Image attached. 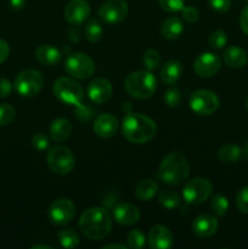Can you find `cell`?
<instances>
[{"label": "cell", "mask_w": 248, "mask_h": 249, "mask_svg": "<svg viewBox=\"0 0 248 249\" xmlns=\"http://www.w3.org/2000/svg\"><path fill=\"white\" fill-rule=\"evenodd\" d=\"M242 153H243V156H245V158H246V160H248V141H247V142L245 143V146H243Z\"/></svg>", "instance_id": "obj_49"}, {"label": "cell", "mask_w": 248, "mask_h": 249, "mask_svg": "<svg viewBox=\"0 0 248 249\" xmlns=\"http://www.w3.org/2000/svg\"><path fill=\"white\" fill-rule=\"evenodd\" d=\"M190 175V164L182 153L170 152L165 156L158 168L157 177L162 182L172 186L181 185Z\"/></svg>", "instance_id": "obj_3"}, {"label": "cell", "mask_w": 248, "mask_h": 249, "mask_svg": "<svg viewBox=\"0 0 248 249\" xmlns=\"http://www.w3.org/2000/svg\"><path fill=\"white\" fill-rule=\"evenodd\" d=\"M128 15V4L125 0H107L100 6L99 16L102 21L116 24L123 21Z\"/></svg>", "instance_id": "obj_12"}, {"label": "cell", "mask_w": 248, "mask_h": 249, "mask_svg": "<svg viewBox=\"0 0 248 249\" xmlns=\"http://www.w3.org/2000/svg\"><path fill=\"white\" fill-rule=\"evenodd\" d=\"M122 108H123V111L126 112V113H130V112H131V104H130V102H124L123 106H122Z\"/></svg>", "instance_id": "obj_47"}, {"label": "cell", "mask_w": 248, "mask_h": 249, "mask_svg": "<svg viewBox=\"0 0 248 249\" xmlns=\"http://www.w3.org/2000/svg\"><path fill=\"white\" fill-rule=\"evenodd\" d=\"M102 33H104V29H102V26L100 24V22L96 21V19H91L85 26L84 36L85 39L89 43H96V41H99L101 39Z\"/></svg>", "instance_id": "obj_29"}, {"label": "cell", "mask_w": 248, "mask_h": 249, "mask_svg": "<svg viewBox=\"0 0 248 249\" xmlns=\"http://www.w3.org/2000/svg\"><path fill=\"white\" fill-rule=\"evenodd\" d=\"M213 184L204 178H194L185 184L182 189V198L189 204L198 206L211 197Z\"/></svg>", "instance_id": "obj_7"}, {"label": "cell", "mask_w": 248, "mask_h": 249, "mask_svg": "<svg viewBox=\"0 0 248 249\" xmlns=\"http://www.w3.org/2000/svg\"><path fill=\"white\" fill-rule=\"evenodd\" d=\"M190 108L198 116H211L219 108V97L211 90H196L190 96Z\"/></svg>", "instance_id": "obj_9"}, {"label": "cell", "mask_w": 248, "mask_h": 249, "mask_svg": "<svg viewBox=\"0 0 248 249\" xmlns=\"http://www.w3.org/2000/svg\"><path fill=\"white\" fill-rule=\"evenodd\" d=\"M126 242H128V247L131 249H141L145 246L146 243V237L145 233L142 231H140L139 229L135 230H131L128 233V237H126Z\"/></svg>", "instance_id": "obj_32"}, {"label": "cell", "mask_w": 248, "mask_h": 249, "mask_svg": "<svg viewBox=\"0 0 248 249\" xmlns=\"http://www.w3.org/2000/svg\"><path fill=\"white\" fill-rule=\"evenodd\" d=\"M221 68V60L216 53H203L195 60L194 70L198 77L209 78L215 75Z\"/></svg>", "instance_id": "obj_13"}, {"label": "cell", "mask_w": 248, "mask_h": 249, "mask_svg": "<svg viewBox=\"0 0 248 249\" xmlns=\"http://www.w3.org/2000/svg\"><path fill=\"white\" fill-rule=\"evenodd\" d=\"M160 53L156 49H150L142 55V63L147 71H153L160 65Z\"/></svg>", "instance_id": "obj_31"}, {"label": "cell", "mask_w": 248, "mask_h": 249, "mask_svg": "<svg viewBox=\"0 0 248 249\" xmlns=\"http://www.w3.org/2000/svg\"><path fill=\"white\" fill-rule=\"evenodd\" d=\"M88 96L95 104H104V102L108 101L113 92V88L109 80L105 79V78H97V79L92 80L88 87Z\"/></svg>", "instance_id": "obj_16"}, {"label": "cell", "mask_w": 248, "mask_h": 249, "mask_svg": "<svg viewBox=\"0 0 248 249\" xmlns=\"http://www.w3.org/2000/svg\"><path fill=\"white\" fill-rule=\"evenodd\" d=\"M91 109L88 106H84L83 104H79L75 106V117L79 119L80 122H88L91 117Z\"/></svg>", "instance_id": "obj_40"}, {"label": "cell", "mask_w": 248, "mask_h": 249, "mask_svg": "<svg viewBox=\"0 0 248 249\" xmlns=\"http://www.w3.org/2000/svg\"><path fill=\"white\" fill-rule=\"evenodd\" d=\"M44 85V77L39 71L33 68H27L15 79V89L21 96L34 97L40 92Z\"/></svg>", "instance_id": "obj_5"}, {"label": "cell", "mask_w": 248, "mask_h": 249, "mask_svg": "<svg viewBox=\"0 0 248 249\" xmlns=\"http://www.w3.org/2000/svg\"><path fill=\"white\" fill-rule=\"evenodd\" d=\"M148 247L152 249H169L173 247L174 237L167 226L156 225L148 232Z\"/></svg>", "instance_id": "obj_15"}, {"label": "cell", "mask_w": 248, "mask_h": 249, "mask_svg": "<svg viewBox=\"0 0 248 249\" xmlns=\"http://www.w3.org/2000/svg\"><path fill=\"white\" fill-rule=\"evenodd\" d=\"M218 228V220L209 214H201L192 221V231L199 238L212 237L215 235Z\"/></svg>", "instance_id": "obj_17"}, {"label": "cell", "mask_w": 248, "mask_h": 249, "mask_svg": "<svg viewBox=\"0 0 248 249\" xmlns=\"http://www.w3.org/2000/svg\"><path fill=\"white\" fill-rule=\"evenodd\" d=\"M90 15V5L87 0H70L65 7V18L71 24H82Z\"/></svg>", "instance_id": "obj_14"}, {"label": "cell", "mask_w": 248, "mask_h": 249, "mask_svg": "<svg viewBox=\"0 0 248 249\" xmlns=\"http://www.w3.org/2000/svg\"><path fill=\"white\" fill-rule=\"evenodd\" d=\"M75 206L71 199L58 198L49 208V219L53 225L62 226L71 223L75 215Z\"/></svg>", "instance_id": "obj_11"}, {"label": "cell", "mask_w": 248, "mask_h": 249, "mask_svg": "<svg viewBox=\"0 0 248 249\" xmlns=\"http://www.w3.org/2000/svg\"><path fill=\"white\" fill-rule=\"evenodd\" d=\"M10 55V46L5 40L0 39V63L5 62Z\"/></svg>", "instance_id": "obj_43"}, {"label": "cell", "mask_w": 248, "mask_h": 249, "mask_svg": "<svg viewBox=\"0 0 248 249\" xmlns=\"http://www.w3.org/2000/svg\"><path fill=\"white\" fill-rule=\"evenodd\" d=\"M31 143L34 150L39 151V152H44L50 146V140H49V138L44 133H35L32 136Z\"/></svg>", "instance_id": "obj_34"}, {"label": "cell", "mask_w": 248, "mask_h": 249, "mask_svg": "<svg viewBox=\"0 0 248 249\" xmlns=\"http://www.w3.org/2000/svg\"><path fill=\"white\" fill-rule=\"evenodd\" d=\"M123 136L131 143H146L157 133V125L150 117L140 113H126L122 122Z\"/></svg>", "instance_id": "obj_2"}, {"label": "cell", "mask_w": 248, "mask_h": 249, "mask_svg": "<svg viewBox=\"0 0 248 249\" xmlns=\"http://www.w3.org/2000/svg\"><path fill=\"white\" fill-rule=\"evenodd\" d=\"M58 242L63 248H75L79 246L80 238L77 231L72 230V229H66V230H61L57 235Z\"/></svg>", "instance_id": "obj_28"}, {"label": "cell", "mask_w": 248, "mask_h": 249, "mask_svg": "<svg viewBox=\"0 0 248 249\" xmlns=\"http://www.w3.org/2000/svg\"><path fill=\"white\" fill-rule=\"evenodd\" d=\"M208 4L218 12H226L231 7V0H208Z\"/></svg>", "instance_id": "obj_41"}, {"label": "cell", "mask_w": 248, "mask_h": 249, "mask_svg": "<svg viewBox=\"0 0 248 249\" xmlns=\"http://www.w3.org/2000/svg\"><path fill=\"white\" fill-rule=\"evenodd\" d=\"M181 91L175 87L169 88V89L164 92V102L168 107H170V108H175V107L179 106L180 102H181Z\"/></svg>", "instance_id": "obj_33"}, {"label": "cell", "mask_w": 248, "mask_h": 249, "mask_svg": "<svg viewBox=\"0 0 248 249\" xmlns=\"http://www.w3.org/2000/svg\"><path fill=\"white\" fill-rule=\"evenodd\" d=\"M53 90L56 99L60 100L63 104L77 106L82 104L84 99V90L80 87L79 83H77L72 78H58L53 84Z\"/></svg>", "instance_id": "obj_6"}, {"label": "cell", "mask_w": 248, "mask_h": 249, "mask_svg": "<svg viewBox=\"0 0 248 249\" xmlns=\"http://www.w3.org/2000/svg\"><path fill=\"white\" fill-rule=\"evenodd\" d=\"M48 165L53 173L66 175L73 170L75 158L72 151L66 146H55L48 153Z\"/></svg>", "instance_id": "obj_8"}, {"label": "cell", "mask_w": 248, "mask_h": 249, "mask_svg": "<svg viewBox=\"0 0 248 249\" xmlns=\"http://www.w3.org/2000/svg\"><path fill=\"white\" fill-rule=\"evenodd\" d=\"M181 16L184 21L189 22V23H194L198 19L199 12L196 7L194 6H184L181 10Z\"/></svg>", "instance_id": "obj_39"}, {"label": "cell", "mask_w": 248, "mask_h": 249, "mask_svg": "<svg viewBox=\"0 0 248 249\" xmlns=\"http://www.w3.org/2000/svg\"><path fill=\"white\" fill-rule=\"evenodd\" d=\"M209 44L214 49H221L228 44V36L221 29H216L209 36Z\"/></svg>", "instance_id": "obj_35"}, {"label": "cell", "mask_w": 248, "mask_h": 249, "mask_svg": "<svg viewBox=\"0 0 248 249\" xmlns=\"http://www.w3.org/2000/svg\"><path fill=\"white\" fill-rule=\"evenodd\" d=\"M32 249H53L51 246H48V245H35V246H32L31 247Z\"/></svg>", "instance_id": "obj_48"}, {"label": "cell", "mask_w": 248, "mask_h": 249, "mask_svg": "<svg viewBox=\"0 0 248 249\" xmlns=\"http://www.w3.org/2000/svg\"><path fill=\"white\" fill-rule=\"evenodd\" d=\"M118 130V119L113 114L104 113L96 117L94 122V131L97 136L104 139L112 138Z\"/></svg>", "instance_id": "obj_19"}, {"label": "cell", "mask_w": 248, "mask_h": 249, "mask_svg": "<svg viewBox=\"0 0 248 249\" xmlns=\"http://www.w3.org/2000/svg\"><path fill=\"white\" fill-rule=\"evenodd\" d=\"M240 27L248 36V5L242 10L240 16Z\"/></svg>", "instance_id": "obj_44"}, {"label": "cell", "mask_w": 248, "mask_h": 249, "mask_svg": "<svg viewBox=\"0 0 248 249\" xmlns=\"http://www.w3.org/2000/svg\"><path fill=\"white\" fill-rule=\"evenodd\" d=\"M243 1H248V0H243Z\"/></svg>", "instance_id": "obj_51"}, {"label": "cell", "mask_w": 248, "mask_h": 249, "mask_svg": "<svg viewBox=\"0 0 248 249\" xmlns=\"http://www.w3.org/2000/svg\"><path fill=\"white\" fill-rule=\"evenodd\" d=\"M184 67L182 63L177 60H169L163 65L160 70V79L167 85H173L180 79Z\"/></svg>", "instance_id": "obj_22"}, {"label": "cell", "mask_w": 248, "mask_h": 249, "mask_svg": "<svg viewBox=\"0 0 248 249\" xmlns=\"http://www.w3.org/2000/svg\"><path fill=\"white\" fill-rule=\"evenodd\" d=\"M211 209L218 216L225 215L229 209L228 198L224 195H215V196H213L211 201Z\"/></svg>", "instance_id": "obj_30"}, {"label": "cell", "mask_w": 248, "mask_h": 249, "mask_svg": "<svg viewBox=\"0 0 248 249\" xmlns=\"http://www.w3.org/2000/svg\"><path fill=\"white\" fill-rule=\"evenodd\" d=\"M241 156H242V150L235 143H226L218 151V158L226 164H235L240 160Z\"/></svg>", "instance_id": "obj_25"}, {"label": "cell", "mask_w": 248, "mask_h": 249, "mask_svg": "<svg viewBox=\"0 0 248 249\" xmlns=\"http://www.w3.org/2000/svg\"><path fill=\"white\" fill-rule=\"evenodd\" d=\"M79 229L89 240H104L112 230L111 216L105 208L92 207L82 214L79 219Z\"/></svg>", "instance_id": "obj_1"}, {"label": "cell", "mask_w": 248, "mask_h": 249, "mask_svg": "<svg viewBox=\"0 0 248 249\" xmlns=\"http://www.w3.org/2000/svg\"><path fill=\"white\" fill-rule=\"evenodd\" d=\"M65 70L77 79H88L95 72V63L87 53H74L66 58Z\"/></svg>", "instance_id": "obj_10"}, {"label": "cell", "mask_w": 248, "mask_h": 249, "mask_svg": "<svg viewBox=\"0 0 248 249\" xmlns=\"http://www.w3.org/2000/svg\"><path fill=\"white\" fill-rule=\"evenodd\" d=\"M236 207L242 214H248V186L242 187L236 196Z\"/></svg>", "instance_id": "obj_37"}, {"label": "cell", "mask_w": 248, "mask_h": 249, "mask_svg": "<svg viewBox=\"0 0 248 249\" xmlns=\"http://www.w3.org/2000/svg\"><path fill=\"white\" fill-rule=\"evenodd\" d=\"M71 133H72V124L66 118L53 119L49 129L50 138L56 142H62L67 140L71 136Z\"/></svg>", "instance_id": "obj_23"}, {"label": "cell", "mask_w": 248, "mask_h": 249, "mask_svg": "<svg viewBox=\"0 0 248 249\" xmlns=\"http://www.w3.org/2000/svg\"><path fill=\"white\" fill-rule=\"evenodd\" d=\"M113 218L116 223L124 226H130L140 220V211L131 203H119L113 208Z\"/></svg>", "instance_id": "obj_18"}, {"label": "cell", "mask_w": 248, "mask_h": 249, "mask_svg": "<svg viewBox=\"0 0 248 249\" xmlns=\"http://www.w3.org/2000/svg\"><path fill=\"white\" fill-rule=\"evenodd\" d=\"M35 58L44 66H55L62 60V53L51 44H44L35 50Z\"/></svg>", "instance_id": "obj_20"}, {"label": "cell", "mask_w": 248, "mask_h": 249, "mask_svg": "<svg viewBox=\"0 0 248 249\" xmlns=\"http://www.w3.org/2000/svg\"><path fill=\"white\" fill-rule=\"evenodd\" d=\"M158 202L164 208L174 209L180 206V203H181V197H180V195L177 192L173 191V190H164L158 196Z\"/></svg>", "instance_id": "obj_27"}, {"label": "cell", "mask_w": 248, "mask_h": 249, "mask_svg": "<svg viewBox=\"0 0 248 249\" xmlns=\"http://www.w3.org/2000/svg\"><path fill=\"white\" fill-rule=\"evenodd\" d=\"M182 32H184V26L179 17H168L160 26V34L169 40L177 39L181 36Z\"/></svg>", "instance_id": "obj_24"}, {"label": "cell", "mask_w": 248, "mask_h": 249, "mask_svg": "<svg viewBox=\"0 0 248 249\" xmlns=\"http://www.w3.org/2000/svg\"><path fill=\"white\" fill-rule=\"evenodd\" d=\"M126 92L138 100L150 99L157 89V79L151 71H135L124 82Z\"/></svg>", "instance_id": "obj_4"}, {"label": "cell", "mask_w": 248, "mask_h": 249, "mask_svg": "<svg viewBox=\"0 0 248 249\" xmlns=\"http://www.w3.org/2000/svg\"><path fill=\"white\" fill-rule=\"evenodd\" d=\"M158 191V184L151 179H145L136 185L135 196L140 201L147 202L155 197V195Z\"/></svg>", "instance_id": "obj_26"}, {"label": "cell", "mask_w": 248, "mask_h": 249, "mask_svg": "<svg viewBox=\"0 0 248 249\" xmlns=\"http://www.w3.org/2000/svg\"><path fill=\"white\" fill-rule=\"evenodd\" d=\"M12 91V84L6 78H0V97H7Z\"/></svg>", "instance_id": "obj_42"}, {"label": "cell", "mask_w": 248, "mask_h": 249, "mask_svg": "<svg viewBox=\"0 0 248 249\" xmlns=\"http://www.w3.org/2000/svg\"><path fill=\"white\" fill-rule=\"evenodd\" d=\"M159 6L167 12L181 11L185 5V0H158Z\"/></svg>", "instance_id": "obj_38"}, {"label": "cell", "mask_w": 248, "mask_h": 249, "mask_svg": "<svg viewBox=\"0 0 248 249\" xmlns=\"http://www.w3.org/2000/svg\"><path fill=\"white\" fill-rule=\"evenodd\" d=\"M108 248H118V249H128V247L124 245H118V243H109V245L104 246V249H108Z\"/></svg>", "instance_id": "obj_46"}, {"label": "cell", "mask_w": 248, "mask_h": 249, "mask_svg": "<svg viewBox=\"0 0 248 249\" xmlns=\"http://www.w3.org/2000/svg\"><path fill=\"white\" fill-rule=\"evenodd\" d=\"M223 60L229 67L242 68L248 62L247 51L238 46H229L223 53Z\"/></svg>", "instance_id": "obj_21"}, {"label": "cell", "mask_w": 248, "mask_h": 249, "mask_svg": "<svg viewBox=\"0 0 248 249\" xmlns=\"http://www.w3.org/2000/svg\"><path fill=\"white\" fill-rule=\"evenodd\" d=\"M15 118V108L9 104L0 105V126L7 125Z\"/></svg>", "instance_id": "obj_36"}, {"label": "cell", "mask_w": 248, "mask_h": 249, "mask_svg": "<svg viewBox=\"0 0 248 249\" xmlns=\"http://www.w3.org/2000/svg\"><path fill=\"white\" fill-rule=\"evenodd\" d=\"M246 106H247V109H248V97H247V102H246Z\"/></svg>", "instance_id": "obj_50"}, {"label": "cell", "mask_w": 248, "mask_h": 249, "mask_svg": "<svg viewBox=\"0 0 248 249\" xmlns=\"http://www.w3.org/2000/svg\"><path fill=\"white\" fill-rule=\"evenodd\" d=\"M27 0H9V4L11 6V9L16 10V11H19L24 7Z\"/></svg>", "instance_id": "obj_45"}]
</instances>
